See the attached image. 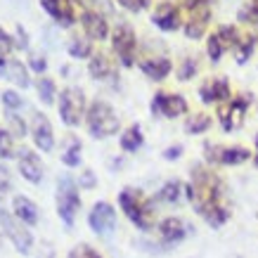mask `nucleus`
<instances>
[{"mask_svg":"<svg viewBox=\"0 0 258 258\" xmlns=\"http://www.w3.org/2000/svg\"><path fill=\"white\" fill-rule=\"evenodd\" d=\"M187 195L197 213L204 216V220L209 225L220 227L230 218V211H227L225 202H223V182L218 180L216 173L206 171V168H195Z\"/></svg>","mask_w":258,"mask_h":258,"instance_id":"1","label":"nucleus"},{"mask_svg":"<svg viewBox=\"0 0 258 258\" xmlns=\"http://www.w3.org/2000/svg\"><path fill=\"white\" fill-rule=\"evenodd\" d=\"M86 123H88V133L102 140V138H109L118 131V116L116 111L111 109L107 102H93L90 107H88V114H86Z\"/></svg>","mask_w":258,"mask_h":258,"instance_id":"2","label":"nucleus"},{"mask_svg":"<svg viewBox=\"0 0 258 258\" xmlns=\"http://www.w3.org/2000/svg\"><path fill=\"white\" fill-rule=\"evenodd\" d=\"M118 204L128 218L133 220L138 227L142 230H149L152 227V204L145 199V197L133 187H125L121 195H118Z\"/></svg>","mask_w":258,"mask_h":258,"instance_id":"3","label":"nucleus"},{"mask_svg":"<svg viewBox=\"0 0 258 258\" xmlns=\"http://www.w3.org/2000/svg\"><path fill=\"white\" fill-rule=\"evenodd\" d=\"M81 209V197H79V185L74 182V178L64 175L57 182V213L62 218L64 225H74V218Z\"/></svg>","mask_w":258,"mask_h":258,"instance_id":"4","label":"nucleus"},{"mask_svg":"<svg viewBox=\"0 0 258 258\" xmlns=\"http://www.w3.org/2000/svg\"><path fill=\"white\" fill-rule=\"evenodd\" d=\"M86 111V95L81 88H64L59 93V116L67 125H79Z\"/></svg>","mask_w":258,"mask_h":258,"instance_id":"5","label":"nucleus"},{"mask_svg":"<svg viewBox=\"0 0 258 258\" xmlns=\"http://www.w3.org/2000/svg\"><path fill=\"white\" fill-rule=\"evenodd\" d=\"M0 227L5 230V235L10 237V242L15 244V249L19 253H29L31 251V244H33L31 232L22 225V220L17 218V216H10L3 204H0Z\"/></svg>","mask_w":258,"mask_h":258,"instance_id":"6","label":"nucleus"},{"mask_svg":"<svg viewBox=\"0 0 258 258\" xmlns=\"http://www.w3.org/2000/svg\"><path fill=\"white\" fill-rule=\"evenodd\" d=\"M111 45H114V52L118 55V59H121L123 67H133L135 50H138V38H135V31L128 24L116 26V31L111 36Z\"/></svg>","mask_w":258,"mask_h":258,"instance_id":"7","label":"nucleus"},{"mask_svg":"<svg viewBox=\"0 0 258 258\" xmlns=\"http://www.w3.org/2000/svg\"><path fill=\"white\" fill-rule=\"evenodd\" d=\"M88 223L93 227V232H97V235H109L111 230L116 227V211H114V206L107 202H97L93 206L90 216H88Z\"/></svg>","mask_w":258,"mask_h":258,"instance_id":"8","label":"nucleus"},{"mask_svg":"<svg viewBox=\"0 0 258 258\" xmlns=\"http://www.w3.org/2000/svg\"><path fill=\"white\" fill-rule=\"evenodd\" d=\"M152 111L161 114L166 118H175L180 114L187 111V102L182 95H168V93H157L152 100Z\"/></svg>","mask_w":258,"mask_h":258,"instance_id":"9","label":"nucleus"},{"mask_svg":"<svg viewBox=\"0 0 258 258\" xmlns=\"http://www.w3.org/2000/svg\"><path fill=\"white\" fill-rule=\"evenodd\" d=\"M209 19H211V10H209L206 3H197L195 8H189V17H187V22H185L187 38H192V40L202 38L204 33H206Z\"/></svg>","mask_w":258,"mask_h":258,"instance_id":"10","label":"nucleus"},{"mask_svg":"<svg viewBox=\"0 0 258 258\" xmlns=\"http://www.w3.org/2000/svg\"><path fill=\"white\" fill-rule=\"evenodd\" d=\"M246 107H249V102L246 100H227L220 104L218 109V116H220V123H223V128L225 131H232V128H237V125H242L244 121V114H246Z\"/></svg>","mask_w":258,"mask_h":258,"instance_id":"11","label":"nucleus"},{"mask_svg":"<svg viewBox=\"0 0 258 258\" xmlns=\"http://www.w3.org/2000/svg\"><path fill=\"white\" fill-rule=\"evenodd\" d=\"M31 135H33V142L40 152H50L55 147V135H52V125L47 121L45 114H33V121H31Z\"/></svg>","mask_w":258,"mask_h":258,"instance_id":"12","label":"nucleus"},{"mask_svg":"<svg viewBox=\"0 0 258 258\" xmlns=\"http://www.w3.org/2000/svg\"><path fill=\"white\" fill-rule=\"evenodd\" d=\"M152 22L157 24L161 31H178L182 26V19H180V10L173 5V3H161L154 15H152Z\"/></svg>","mask_w":258,"mask_h":258,"instance_id":"13","label":"nucleus"},{"mask_svg":"<svg viewBox=\"0 0 258 258\" xmlns=\"http://www.w3.org/2000/svg\"><path fill=\"white\" fill-rule=\"evenodd\" d=\"M206 152H209V161H218V164L227 166L244 164L251 157L249 149L244 147H206Z\"/></svg>","mask_w":258,"mask_h":258,"instance_id":"14","label":"nucleus"},{"mask_svg":"<svg viewBox=\"0 0 258 258\" xmlns=\"http://www.w3.org/2000/svg\"><path fill=\"white\" fill-rule=\"evenodd\" d=\"M81 26H83V31L90 40H104L107 33H109V26L104 22V17L93 12V10H86L81 15Z\"/></svg>","mask_w":258,"mask_h":258,"instance_id":"15","label":"nucleus"},{"mask_svg":"<svg viewBox=\"0 0 258 258\" xmlns=\"http://www.w3.org/2000/svg\"><path fill=\"white\" fill-rule=\"evenodd\" d=\"M40 8L62 26L74 24V5H71V0H40Z\"/></svg>","mask_w":258,"mask_h":258,"instance_id":"16","label":"nucleus"},{"mask_svg":"<svg viewBox=\"0 0 258 258\" xmlns=\"http://www.w3.org/2000/svg\"><path fill=\"white\" fill-rule=\"evenodd\" d=\"M19 173L33 185H38L43 180V164H40V159L33 154L31 149H22L19 152Z\"/></svg>","mask_w":258,"mask_h":258,"instance_id":"17","label":"nucleus"},{"mask_svg":"<svg viewBox=\"0 0 258 258\" xmlns=\"http://www.w3.org/2000/svg\"><path fill=\"white\" fill-rule=\"evenodd\" d=\"M199 95H202V100L206 102V104H213V102H220V104H223V102L230 100V86H227L225 79H211L202 86Z\"/></svg>","mask_w":258,"mask_h":258,"instance_id":"18","label":"nucleus"},{"mask_svg":"<svg viewBox=\"0 0 258 258\" xmlns=\"http://www.w3.org/2000/svg\"><path fill=\"white\" fill-rule=\"evenodd\" d=\"M12 209L15 216L26 225H36L38 223V206L29 199V197H15L12 199Z\"/></svg>","mask_w":258,"mask_h":258,"instance_id":"19","label":"nucleus"},{"mask_svg":"<svg viewBox=\"0 0 258 258\" xmlns=\"http://www.w3.org/2000/svg\"><path fill=\"white\" fill-rule=\"evenodd\" d=\"M140 69L142 74L152 81H161L166 79L168 74H171V62L166 59V57H152V59H145L140 62Z\"/></svg>","mask_w":258,"mask_h":258,"instance_id":"20","label":"nucleus"},{"mask_svg":"<svg viewBox=\"0 0 258 258\" xmlns=\"http://www.w3.org/2000/svg\"><path fill=\"white\" fill-rule=\"evenodd\" d=\"M159 232H161V239L166 244H175L187 235V227H185V223L180 218H166V220H161Z\"/></svg>","mask_w":258,"mask_h":258,"instance_id":"21","label":"nucleus"},{"mask_svg":"<svg viewBox=\"0 0 258 258\" xmlns=\"http://www.w3.org/2000/svg\"><path fill=\"white\" fill-rule=\"evenodd\" d=\"M3 79L12 81V83H15V86H19V88H29V86H31L29 69H26L19 59H10V57H8V64H5V74H3Z\"/></svg>","mask_w":258,"mask_h":258,"instance_id":"22","label":"nucleus"},{"mask_svg":"<svg viewBox=\"0 0 258 258\" xmlns=\"http://www.w3.org/2000/svg\"><path fill=\"white\" fill-rule=\"evenodd\" d=\"M88 71H90L93 79H109L111 74H114V67H111L107 55H95L90 59V64H88Z\"/></svg>","mask_w":258,"mask_h":258,"instance_id":"23","label":"nucleus"},{"mask_svg":"<svg viewBox=\"0 0 258 258\" xmlns=\"http://www.w3.org/2000/svg\"><path fill=\"white\" fill-rule=\"evenodd\" d=\"M142 147V131L140 125H131L123 135H121V149L123 152H135Z\"/></svg>","mask_w":258,"mask_h":258,"instance_id":"24","label":"nucleus"},{"mask_svg":"<svg viewBox=\"0 0 258 258\" xmlns=\"http://www.w3.org/2000/svg\"><path fill=\"white\" fill-rule=\"evenodd\" d=\"M90 52H93V40L88 38H71L69 43V55L76 57V59H86V57H90Z\"/></svg>","mask_w":258,"mask_h":258,"instance_id":"25","label":"nucleus"},{"mask_svg":"<svg viewBox=\"0 0 258 258\" xmlns=\"http://www.w3.org/2000/svg\"><path fill=\"white\" fill-rule=\"evenodd\" d=\"M62 161L67 166H71V168L81 164V142L76 138H69L67 149H64V154H62Z\"/></svg>","mask_w":258,"mask_h":258,"instance_id":"26","label":"nucleus"},{"mask_svg":"<svg viewBox=\"0 0 258 258\" xmlns=\"http://www.w3.org/2000/svg\"><path fill=\"white\" fill-rule=\"evenodd\" d=\"M36 88H38V97L43 100V104H52V102H55V81L52 79L43 76Z\"/></svg>","mask_w":258,"mask_h":258,"instance_id":"27","label":"nucleus"},{"mask_svg":"<svg viewBox=\"0 0 258 258\" xmlns=\"http://www.w3.org/2000/svg\"><path fill=\"white\" fill-rule=\"evenodd\" d=\"M209 125H211V116H206V114H195V116L185 123V131L195 135V133H204Z\"/></svg>","mask_w":258,"mask_h":258,"instance_id":"28","label":"nucleus"},{"mask_svg":"<svg viewBox=\"0 0 258 258\" xmlns=\"http://www.w3.org/2000/svg\"><path fill=\"white\" fill-rule=\"evenodd\" d=\"M15 157V142H12V133L0 128V159H12Z\"/></svg>","mask_w":258,"mask_h":258,"instance_id":"29","label":"nucleus"},{"mask_svg":"<svg viewBox=\"0 0 258 258\" xmlns=\"http://www.w3.org/2000/svg\"><path fill=\"white\" fill-rule=\"evenodd\" d=\"M159 199H161V202H168V204L178 202V199H180V182H178V180L166 182L164 187H161V192H159Z\"/></svg>","mask_w":258,"mask_h":258,"instance_id":"30","label":"nucleus"},{"mask_svg":"<svg viewBox=\"0 0 258 258\" xmlns=\"http://www.w3.org/2000/svg\"><path fill=\"white\" fill-rule=\"evenodd\" d=\"M253 45H256V38H253V36H249V38H242V40H239V45L235 47L237 62H239V64L246 62V59H249V55L253 52Z\"/></svg>","mask_w":258,"mask_h":258,"instance_id":"31","label":"nucleus"},{"mask_svg":"<svg viewBox=\"0 0 258 258\" xmlns=\"http://www.w3.org/2000/svg\"><path fill=\"white\" fill-rule=\"evenodd\" d=\"M8 123H10V133L12 138H19L22 140L24 135H26V123H24V118H19L15 111H10L8 114Z\"/></svg>","mask_w":258,"mask_h":258,"instance_id":"32","label":"nucleus"},{"mask_svg":"<svg viewBox=\"0 0 258 258\" xmlns=\"http://www.w3.org/2000/svg\"><path fill=\"white\" fill-rule=\"evenodd\" d=\"M0 100H3V107H5V109H10V111L19 109V107L24 104V100L15 93V90H5V93L0 95Z\"/></svg>","mask_w":258,"mask_h":258,"instance_id":"33","label":"nucleus"},{"mask_svg":"<svg viewBox=\"0 0 258 258\" xmlns=\"http://www.w3.org/2000/svg\"><path fill=\"white\" fill-rule=\"evenodd\" d=\"M239 19L246 24H258V0H251L249 5L239 12Z\"/></svg>","mask_w":258,"mask_h":258,"instance_id":"34","label":"nucleus"},{"mask_svg":"<svg viewBox=\"0 0 258 258\" xmlns=\"http://www.w3.org/2000/svg\"><path fill=\"white\" fill-rule=\"evenodd\" d=\"M69 258H102L93 246H88V244H79V246H74L69 253Z\"/></svg>","mask_w":258,"mask_h":258,"instance_id":"35","label":"nucleus"},{"mask_svg":"<svg viewBox=\"0 0 258 258\" xmlns=\"http://www.w3.org/2000/svg\"><path fill=\"white\" fill-rule=\"evenodd\" d=\"M195 74H197V62L195 59H185L182 67H180V71H178V79L180 81H189Z\"/></svg>","mask_w":258,"mask_h":258,"instance_id":"36","label":"nucleus"},{"mask_svg":"<svg viewBox=\"0 0 258 258\" xmlns=\"http://www.w3.org/2000/svg\"><path fill=\"white\" fill-rule=\"evenodd\" d=\"M12 47H15V38L8 31H3V26H0V57H8Z\"/></svg>","mask_w":258,"mask_h":258,"instance_id":"37","label":"nucleus"},{"mask_svg":"<svg viewBox=\"0 0 258 258\" xmlns=\"http://www.w3.org/2000/svg\"><path fill=\"white\" fill-rule=\"evenodd\" d=\"M121 3V8H125L128 12H140L149 5V0H118Z\"/></svg>","mask_w":258,"mask_h":258,"instance_id":"38","label":"nucleus"},{"mask_svg":"<svg viewBox=\"0 0 258 258\" xmlns=\"http://www.w3.org/2000/svg\"><path fill=\"white\" fill-rule=\"evenodd\" d=\"M10 187H12V178H10V171H8V168H5L3 164H0V195L10 192Z\"/></svg>","mask_w":258,"mask_h":258,"instance_id":"39","label":"nucleus"},{"mask_svg":"<svg viewBox=\"0 0 258 258\" xmlns=\"http://www.w3.org/2000/svg\"><path fill=\"white\" fill-rule=\"evenodd\" d=\"M29 64H31V69L38 71V74H43V71L47 69V62H45V57L43 55H31L29 57Z\"/></svg>","mask_w":258,"mask_h":258,"instance_id":"40","label":"nucleus"},{"mask_svg":"<svg viewBox=\"0 0 258 258\" xmlns=\"http://www.w3.org/2000/svg\"><path fill=\"white\" fill-rule=\"evenodd\" d=\"M15 47H22V50L29 47V36H26V31H24L22 26H17V31H15Z\"/></svg>","mask_w":258,"mask_h":258,"instance_id":"41","label":"nucleus"},{"mask_svg":"<svg viewBox=\"0 0 258 258\" xmlns=\"http://www.w3.org/2000/svg\"><path fill=\"white\" fill-rule=\"evenodd\" d=\"M81 185H83V187H93V185H95L93 171H86V173H83V178H81Z\"/></svg>","mask_w":258,"mask_h":258,"instance_id":"42","label":"nucleus"},{"mask_svg":"<svg viewBox=\"0 0 258 258\" xmlns=\"http://www.w3.org/2000/svg\"><path fill=\"white\" fill-rule=\"evenodd\" d=\"M180 152H182V147H168V149L164 152V157H166V159H178Z\"/></svg>","mask_w":258,"mask_h":258,"instance_id":"43","label":"nucleus"},{"mask_svg":"<svg viewBox=\"0 0 258 258\" xmlns=\"http://www.w3.org/2000/svg\"><path fill=\"white\" fill-rule=\"evenodd\" d=\"M256 149H258V135H256Z\"/></svg>","mask_w":258,"mask_h":258,"instance_id":"44","label":"nucleus"},{"mask_svg":"<svg viewBox=\"0 0 258 258\" xmlns=\"http://www.w3.org/2000/svg\"><path fill=\"white\" fill-rule=\"evenodd\" d=\"M202 3H206V0H202Z\"/></svg>","mask_w":258,"mask_h":258,"instance_id":"45","label":"nucleus"}]
</instances>
